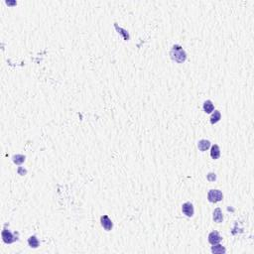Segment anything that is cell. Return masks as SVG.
Returning <instances> with one entry per match:
<instances>
[{
  "label": "cell",
  "instance_id": "obj_1",
  "mask_svg": "<svg viewBox=\"0 0 254 254\" xmlns=\"http://www.w3.org/2000/svg\"><path fill=\"white\" fill-rule=\"evenodd\" d=\"M170 56L172 58V60H174L175 62H177L179 64L184 63L186 59H187V55L186 52L180 45H174L170 52Z\"/></svg>",
  "mask_w": 254,
  "mask_h": 254
},
{
  "label": "cell",
  "instance_id": "obj_2",
  "mask_svg": "<svg viewBox=\"0 0 254 254\" xmlns=\"http://www.w3.org/2000/svg\"><path fill=\"white\" fill-rule=\"evenodd\" d=\"M223 198V195L218 190H211L208 194V199L212 202H221Z\"/></svg>",
  "mask_w": 254,
  "mask_h": 254
},
{
  "label": "cell",
  "instance_id": "obj_3",
  "mask_svg": "<svg viewBox=\"0 0 254 254\" xmlns=\"http://www.w3.org/2000/svg\"><path fill=\"white\" fill-rule=\"evenodd\" d=\"M2 239L5 243H8L9 244V243H12V242H14L15 240H17V237H15L8 229L4 228L2 231Z\"/></svg>",
  "mask_w": 254,
  "mask_h": 254
},
{
  "label": "cell",
  "instance_id": "obj_4",
  "mask_svg": "<svg viewBox=\"0 0 254 254\" xmlns=\"http://www.w3.org/2000/svg\"><path fill=\"white\" fill-rule=\"evenodd\" d=\"M221 239H222L221 236L219 235V233L218 231H212L209 233V242L212 245L218 244V243L221 241Z\"/></svg>",
  "mask_w": 254,
  "mask_h": 254
},
{
  "label": "cell",
  "instance_id": "obj_5",
  "mask_svg": "<svg viewBox=\"0 0 254 254\" xmlns=\"http://www.w3.org/2000/svg\"><path fill=\"white\" fill-rule=\"evenodd\" d=\"M100 222H101V225L103 226V228L105 229V230H111V228H112V221H111V219L108 218L107 215H102L100 218Z\"/></svg>",
  "mask_w": 254,
  "mask_h": 254
},
{
  "label": "cell",
  "instance_id": "obj_6",
  "mask_svg": "<svg viewBox=\"0 0 254 254\" xmlns=\"http://www.w3.org/2000/svg\"><path fill=\"white\" fill-rule=\"evenodd\" d=\"M182 211L184 212V215H186L189 218L194 215V206L191 204V202H186V204L183 205L182 206Z\"/></svg>",
  "mask_w": 254,
  "mask_h": 254
},
{
  "label": "cell",
  "instance_id": "obj_7",
  "mask_svg": "<svg viewBox=\"0 0 254 254\" xmlns=\"http://www.w3.org/2000/svg\"><path fill=\"white\" fill-rule=\"evenodd\" d=\"M213 221L215 222L221 223L223 221V215L222 212L221 211V209H215V212H213Z\"/></svg>",
  "mask_w": 254,
  "mask_h": 254
},
{
  "label": "cell",
  "instance_id": "obj_8",
  "mask_svg": "<svg viewBox=\"0 0 254 254\" xmlns=\"http://www.w3.org/2000/svg\"><path fill=\"white\" fill-rule=\"evenodd\" d=\"M198 147L199 149L201 151H206L208 149L211 147V142H209V140H205V139H202L199 142V144H198Z\"/></svg>",
  "mask_w": 254,
  "mask_h": 254
},
{
  "label": "cell",
  "instance_id": "obj_9",
  "mask_svg": "<svg viewBox=\"0 0 254 254\" xmlns=\"http://www.w3.org/2000/svg\"><path fill=\"white\" fill-rule=\"evenodd\" d=\"M211 156L212 159H218L219 156H221V150H219V147L218 145H213L212 147V151H211Z\"/></svg>",
  "mask_w": 254,
  "mask_h": 254
},
{
  "label": "cell",
  "instance_id": "obj_10",
  "mask_svg": "<svg viewBox=\"0 0 254 254\" xmlns=\"http://www.w3.org/2000/svg\"><path fill=\"white\" fill-rule=\"evenodd\" d=\"M212 253H218V254L225 253V248L221 244H215L212 247Z\"/></svg>",
  "mask_w": 254,
  "mask_h": 254
},
{
  "label": "cell",
  "instance_id": "obj_11",
  "mask_svg": "<svg viewBox=\"0 0 254 254\" xmlns=\"http://www.w3.org/2000/svg\"><path fill=\"white\" fill-rule=\"evenodd\" d=\"M13 162L16 164V165H21L22 163H24L25 161V156L24 155H20V154H17L13 156Z\"/></svg>",
  "mask_w": 254,
  "mask_h": 254
},
{
  "label": "cell",
  "instance_id": "obj_12",
  "mask_svg": "<svg viewBox=\"0 0 254 254\" xmlns=\"http://www.w3.org/2000/svg\"><path fill=\"white\" fill-rule=\"evenodd\" d=\"M215 109V106H213V104L211 100H206L205 101L204 103V110L205 111L206 113H211L212 111H213Z\"/></svg>",
  "mask_w": 254,
  "mask_h": 254
},
{
  "label": "cell",
  "instance_id": "obj_13",
  "mask_svg": "<svg viewBox=\"0 0 254 254\" xmlns=\"http://www.w3.org/2000/svg\"><path fill=\"white\" fill-rule=\"evenodd\" d=\"M28 244L30 247H32V248H37V247L39 246V240L36 236H31V237L28 239Z\"/></svg>",
  "mask_w": 254,
  "mask_h": 254
},
{
  "label": "cell",
  "instance_id": "obj_14",
  "mask_svg": "<svg viewBox=\"0 0 254 254\" xmlns=\"http://www.w3.org/2000/svg\"><path fill=\"white\" fill-rule=\"evenodd\" d=\"M221 112H219L218 110H215V113H213L212 116H211V122H212V124H215V123H216V122H218V121L221 120Z\"/></svg>",
  "mask_w": 254,
  "mask_h": 254
},
{
  "label": "cell",
  "instance_id": "obj_15",
  "mask_svg": "<svg viewBox=\"0 0 254 254\" xmlns=\"http://www.w3.org/2000/svg\"><path fill=\"white\" fill-rule=\"evenodd\" d=\"M114 26H115V28H116V30H117V31H118V33L122 34V35H123V37H124V39H125V40H126V41H127V40L129 39V35H128L127 31H125V30H123L122 28H120V27H119V28H118V26H117V24H116V23H115V24H114Z\"/></svg>",
  "mask_w": 254,
  "mask_h": 254
},
{
  "label": "cell",
  "instance_id": "obj_16",
  "mask_svg": "<svg viewBox=\"0 0 254 254\" xmlns=\"http://www.w3.org/2000/svg\"><path fill=\"white\" fill-rule=\"evenodd\" d=\"M215 179H216V176H215V173H209V174L208 175V180L209 181L213 182V181H215Z\"/></svg>",
  "mask_w": 254,
  "mask_h": 254
},
{
  "label": "cell",
  "instance_id": "obj_17",
  "mask_svg": "<svg viewBox=\"0 0 254 254\" xmlns=\"http://www.w3.org/2000/svg\"><path fill=\"white\" fill-rule=\"evenodd\" d=\"M18 173H19L20 175H24V174H26V171H25V170L23 171V170H22V168H19V170H18Z\"/></svg>",
  "mask_w": 254,
  "mask_h": 254
}]
</instances>
